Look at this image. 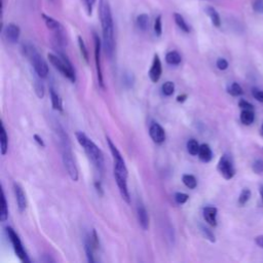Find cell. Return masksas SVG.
Segmentation results:
<instances>
[{
  "mask_svg": "<svg viewBox=\"0 0 263 263\" xmlns=\"http://www.w3.org/2000/svg\"><path fill=\"white\" fill-rule=\"evenodd\" d=\"M99 17L102 26L103 45L106 54L111 58L114 52V25L109 0H99Z\"/></svg>",
  "mask_w": 263,
  "mask_h": 263,
  "instance_id": "cell-1",
  "label": "cell"
},
{
  "mask_svg": "<svg viewBox=\"0 0 263 263\" xmlns=\"http://www.w3.org/2000/svg\"><path fill=\"white\" fill-rule=\"evenodd\" d=\"M76 139L80 146L83 148L87 157L93 163V165L99 170V172H103L104 168V156L100 148L82 132H77L75 134Z\"/></svg>",
  "mask_w": 263,
  "mask_h": 263,
  "instance_id": "cell-2",
  "label": "cell"
},
{
  "mask_svg": "<svg viewBox=\"0 0 263 263\" xmlns=\"http://www.w3.org/2000/svg\"><path fill=\"white\" fill-rule=\"evenodd\" d=\"M23 51L27 59L30 61L31 65L33 66L36 74L41 78L46 77L48 74V66L46 62L42 59V57L39 54L37 49L32 44L26 43L23 45Z\"/></svg>",
  "mask_w": 263,
  "mask_h": 263,
  "instance_id": "cell-3",
  "label": "cell"
},
{
  "mask_svg": "<svg viewBox=\"0 0 263 263\" xmlns=\"http://www.w3.org/2000/svg\"><path fill=\"white\" fill-rule=\"evenodd\" d=\"M47 58L50 62V64L66 78H68L71 82H75L76 81V75H75V71L72 67L71 62L69 61V59L67 58V55H65V53H63L62 51L59 52V55H55L53 53H48Z\"/></svg>",
  "mask_w": 263,
  "mask_h": 263,
  "instance_id": "cell-4",
  "label": "cell"
},
{
  "mask_svg": "<svg viewBox=\"0 0 263 263\" xmlns=\"http://www.w3.org/2000/svg\"><path fill=\"white\" fill-rule=\"evenodd\" d=\"M60 138H61V146H62V158H63L65 168H66L67 173L69 174L71 180L76 182L78 180V170H77V166L75 164V161H74L71 149H70V144H69L68 138L64 133H61Z\"/></svg>",
  "mask_w": 263,
  "mask_h": 263,
  "instance_id": "cell-5",
  "label": "cell"
},
{
  "mask_svg": "<svg viewBox=\"0 0 263 263\" xmlns=\"http://www.w3.org/2000/svg\"><path fill=\"white\" fill-rule=\"evenodd\" d=\"M6 233L8 235V238L13 247L14 253L15 255L18 257V259L22 262H30V259L28 258V255L22 245V241L18 237V235L16 234V232L11 228V227H6Z\"/></svg>",
  "mask_w": 263,
  "mask_h": 263,
  "instance_id": "cell-6",
  "label": "cell"
},
{
  "mask_svg": "<svg viewBox=\"0 0 263 263\" xmlns=\"http://www.w3.org/2000/svg\"><path fill=\"white\" fill-rule=\"evenodd\" d=\"M217 170L225 180H230L233 178V176L235 174V168L233 166L232 158L229 154L224 153L220 157L218 165H217Z\"/></svg>",
  "mask_w": 263,
  "mask_h": 263,
  "instance_id": "cell-7",
  "label": "cell"
},
{
  "mask_svg": "<svg viewBox=\"0 0 263 263\" xmlns=\"http://www.w3.org/2000/svg\"><path fill=\"white\" fill-rule=\"evenodd\" d=\"M93 41H95V62H96V69H97V77L99 85L105 89V84L103 80V72L101 67V40L99 36L93 33Z\"/></svg>",
  "mask_w": 263,
  "mask_h": 263,
  "instance_id": "cell-8",
  "label": "cell"
},
{
  "mask_svg": "<svg viewBox=\"0 0 263 263\" xmlns=\"http://www.w3.org/2000/svg\"><path fill=\"white\" fill-rule=\"evenodd\" d=\"M149 135L152 139V141L156 144H161L164 142L165 140V133H164V129L163 127L157 123V122H153L151 125H150V128H149Z\"/></svg>",
  "mask_w": 263,
  "mask_h": 263,
  "instance_id": "cell-9",
  "label": "cell"
},
{
  "mask_svg": "<svg viewBox=\"0 0 263 263\" xmlns=\"http://www.w3.org/2000/svg\"><path fill=\"white\" fill-rule=\"evenodd\" d=\"M20 35H21V29L15 24L10 23L4 28V37L9 43H12V44L16 43L18 41Z\"/></svg>",
  "mask_w": 263,
  "mask_h": 263,
  "instance_id": "cell-10",
  "label": "cell"
},
{
  "mask_svg": "<svg viewBox=\"0 0 263 263\" xmlns=\"http://www.w3.org/2000/svg\"><path fill=\"white\" fill-rule=\"evenodd\" d=\"M161 72H162V67H161V62L160 59L158 57V54H154L153 61H152V65L151 68L149 70V78L151 79L152 82H157L161 76Z\"/></svg>",
  "mask_w": 263,
  "mask_h": 263,
  "instance_id": "cell-11",
  "label": "cell"
},
{
  "mask_svg": "<svg viewBox=\"0 0 263 263\" xmlns=\"http://www.w3.org/2000/svg\"><path fill=\"white\" fill-rule=\"evenodd\" d=\"M114 178H115L116 184L119 188V192H120L121 197L123 198V200L125 202L129 203L130 202V197H129V193H128V189H127V182H126L127 178L119 176V175H114Z\"/></svg>",
  "mask_w": 263,
  "mask_h": 263,
  "instance_id": "cell-12",
  "label": "cell"
},
{
  "mask_svg": "<svg viewBox=\"0 0 263 263\" xmlns=\"http://www.w3.org/2000/svg\"><path fill=\"white\" fill-rule=\"evenodd\" d=\"M13 191H14L17 208H18L20 212L22 213L27 208V198H26L25 192H24L23 188L17 183H13Z\"/></svg>",
  "mask_w": 263,
  "mask_h": 263,
  "instance_id": "cell-13",
  "label": "cell"
},
{
  "mask_svg": "<svg viewBox=\"0 0 263 263\" xmlns=\"http://www.w3.org/2000/svg\"><path fill=\"white\" fill-rule=\"evenodd\" d=\"M137 216H138V220L141 227L144 230H147L149 228V216L146 208L141 202L138 203L137 205Z\"/></svg>",
  "mask_w": 263,
  "mask_h": 263,
  "instance_id": "cell-14",
  "label": "cell"
},
{
  "mask_svg": "<svg viewBox=\"0 0 263 263\" xmlns=\"http://www.w3.org/2000/svg\"><path fill=\"white\" fill-rule=\"evenodd\" d=\"M217 213H218V210L215 206H205L202 210V214L205 222L213 227L217 226Z\"/></svg>",
  "mask_w": 263,
  "mask_h": 263,
  "instance_id": "cell-15",
  "label": "cell"
},
{
  "mask_svg": "<svg viewBox=\"0 0 263 263\" xmlns=\"http://www.w3.org/2000/svg\"><path fill=\"white\" fill-rule=\"evenodd\" d=\"M41 16H42V18H43V21H44L46 27H47L49 30L53 31L54 33L64 32L63 26H62L57 20H54L53 17H51V16H49V15H46L45 13H42Z\"/></svg>",
  "mask_w": 263,
  "mask_h": 263,
  "instance_id": "cell-16",
  "label": "cell"
},
{
  "mask_svg": "<svg viewBox=\"0 0 263 263\" xmlns=\"http://www.w3.org/2000/svg\"><path fill=\"white\" fill-rule=\"evenodd\" d=\"M198 157L203 162H210L213 158V152L208 144H201L198 151Z\"/></svg>",
  "mask_w": 263,
  "mask_h": 263,
  "instance_id": "cell-17",
  "label": "cell"
},
{
  "mask_svg": "<svg viewBox=\"0 0 263 263\" xmlns=\"http://www.w3.org/2000/svg\"><path fill=\"white\" fill-rule=\"evenodd\" d=\"M240 122L245 125H250L255 120V112L251 109H242L239 115Z\"/></svg>",
  "mask_w": 263,
  "mask_h": 263,
  "instance_id": "cell-18",
  "label": "cell"
},
{
  "mask_svg": "<svg viewBox=\"0 0 263 263\" xmlns=\"http://www.w3.org/2000/svg\"><path fill=\"white\" fill-rule=\"evenodd\" d=\"M204 10H205V13L208 14V16L210 17L212 24L215 27L219 28L221 26V18H220V15H219L218 11L214 7H212V6H206Z\"/></svg>",
  "mask_w": 263,
  "mask_h": 263,
  "instance_id": "cell-19",
  "label": "cell"
},
{
  "mask_svg": "<svg viewBox=\"0 0 263 263\" xmlns=\"http://www.w3.org/2000/svg\"><path fill=\"white\" fill-rule=\"evenodd\" d=\"M0 148H1V154L5 155L8 150V138L5 130V127L3 123H1V132H0Z\"/></svg>",
  "mask_w": 263,
  "mask_h": 263,
  "instance_id": "cell-20",
  "label": "cell"
},
{
  "mask_svg": "<svg viewBox=\"0 0 263 263\" xmlns=\"http://www.w3.org/2000/svg\"><path fill=\"white\" fill-rule=\"evenodd\" d=\"M174 20H175V23L176 25L185 33H189L190 32V27L189 25L187 24V22L185 21V18L183 17V15H181L180 13L178 12H175L174 13Z\"/></svg>",
  "mask_w": 263,
  "mask_h": 263,
  "instance_id": "cell-21",
  "label": "cell"
},
{
  "mask_svg": "<svg viewBox=\"0 0 263 263\" xmlns=\"http://www.w3.org/2000/svg\"><path fill=\"white\" fill-rule=\"evenodd\" d=\"M84 250H85V254H86V258L87 261L90 263L95 262V258H93V250L95 247L92 245V241L90 239V237H86L85 241H84Z\"/></svg>",
  "mask_w": 263,
  "mask_h": 263,
  "instance_id": "cell-22",
  "label": "cell"
},
{
  "mask_svg": "<svg viewBox=\"0 0 263 263\" xmlns=\"http://www.w3.org/2000/svg\"><path fill=\"white\" fill-rule=\"evenodd\" d=\"M49 93H50V100H51V106L54 110L58 111H63V106H62V100L60 99L59 95L54 91L52 87L49 88Z\"/></svg>",
  "mask_w": 263,
  "mask_h": 263,
  "instance_id": "cell-23",
  "label": "cell"
},
{
  "mask_svg": "<svg viewBox=\"0 0 263 263\" xmlns=\"http://www.w3.org/2000/svg\"><path fill=\"white\" fill-rule=\"evenodd\" d=\"M181 60L182 58L178 51L172 50L165 54V61L170 65H179L181 63Z\"/></svg>",
  "mask_w": 263,
  "mask_h": 263,
  "instance_id": "cell-24",
  "label": "cell"
},
{
  "mask_svg": "<svg viewBox=\"0 0 263 263\" xmlns=\"http://www.w3.org/2000/svg\"><path fill=\"white\" fill-rule=\"evenodd\" d=\"M137 26L139 27V29H141L142 31H146L149 27V16L146 13H142L139 14L137 16Z\"/></svg>",
  "mask_w": 263,
  "mask_h": 263,
  "instance_id": "cell-25",
  "label": "cell"
},
{
  "mask_svg": "<svg viewBox=\"0 0 263 263\" xmlns=\"http://www.w3.org/2000/svg\"><path fill=\"white\" fill-rule=\"evenodd\" d=\"M8 218V209H7V202L5 198L4 191L2 190V195H1V212H0V221L4 222Z\"/></svg>",
  "mask_w": 263,
  "mask_h": 263,
  "instance_id": "cell-26",
  "label": "cell"
},
{
  "mask_svg": "<svg viewBox=\"0 0 263 263\" xmlns=\"http://www.w3.org/2000/svg\"><path fill=\"white\" fill-rule=\"evenodd\" d=\"M227 91L232 97H239V96H241L243 93V90H242L241 86L237 82H232L227 87Z\"/></svg>",
  "mask_w": 263,
  "mask_h": 263,
  "instance_id": "cell-27",
  "label": "cell"
},
{
  "mask_svg": "<svg viewBox=\"0 0 263 263\" xmlns=\"http://www.w3.org/2000/svg\"><path fill=\"white\" fill-rule=\"evenodd\" d=\"M182 181H183L184 185L189 189H194L197 186V181H196L195 177L192 175H188V174L183 175Z\"/></svg>",
  "mask_w": 263,
  "mask_h": 263,
  "instance_id": "cell-28",
  "label": "cell"
},
{
  "mask_svg": "<svg viewBox=\"0 0 263 263\" xmlns=\"http://www.w3.org/2000/svg\"><path fill=\"white\" fill-rule=\"evenodd\" d=\"M199 147L200 145L198 144V142L194 139H191L187 142V151L189 152V154L191 155H197L198 151H199Z\"/></svg>",
  "mask_w": 263,
  "mask_h": 263,
  "instance_id": "cell-29",
  "label": "cell"
},
{
  "mask_svg": "<svg viewBox=\"0 0 263 263\" xmlns=\"http://www.w3.org/2000/svg\"><path fill=\"white\" fill-rule=\"evenodd\" d=\"M251 197V190L248 189V188H243L240 193H239V196H238V204L239 205H245L249 199Z\"/></svg>",
  "mask_w": 263,
  "mask_h": 263,
  "instance_id": "cell-30",
  "label": "cell"
},
{
  "mask_svg": "<svg viewBox=\"0 0 263 263\" xmlns=\"http://www.w3.org/2000/svg\"><path fill=\"white\" fill-rule=\"evenodd\" d=\"M161 90H162V93L164 96H167V97L172 96L174 93V91H175V84H174V82H172V81L164 82L162 84V86H161Z\"/></svg>",
  "mask_w": 263,
  "mask_h": 263,
  "instance_id": "cell-31",
  "label": "cell"
},
{
  "mask_svg": "<svg viewBox=\"0 0 263 263\" xmlns=\"http://www.w3.org/2000/svg\"><path fill=\"white\" fill-rule=\"evenodd\" d=\"M77 40H78V45H79V48H80V52H81V54H82V58L85 60L86 63H88V51H87V49H86V46H85V44H84V41H83L82 37H81V36H78Z\"/></svg>",
  "mask_w": 263,
  "mask_h": 263,
  "instance_id": "cell-32",
  "label": "cell"
},
{
  "mask_svg": "<svg viewBox=\"0 0 263 263\" xmlns=\"http://www.w3.org/2000/svg\"><path fill=\"white\" fill-rule=\"evenodd\" d=\"M200 231H201L202 235H203L208 240H210L211 242H215V241H216L215 234H214L208 227L200 225Z\"/></svg>",
  "mask_w": 263,
  "mask_h": 263,
  "instance_id": "cell-33",
  "label": "cell"
},
{
  "mask_svg": "<svg viewBox=\"0 0 263 263\" xmlns=\"http://www.w3.org/2000/svg\"><path fill=\"white\" fill-rule=\"evenodd\" d=\"M34 87H35V91L36 95L39 99H42L44 97V86L42 84V82H40V80L36 79L34 82Z\"/></svg>",
  "mask_w": 263,
  "mask_h": 263,
  "instance_id": "cell-34",
  "label": "cell"
},
{
  "mask_svg": "<svg viewBox=\"0 0 263 263\" xmlns=\"http://www.w3.org/2000/svg\"><path fill=\"white\" fill-rule=\"evenodd\" d=\"M252 170L255 174H262L263 173V160L262 159H256L252 163Z\"/></svg>",
  "mask_w": 263,
  "mask_h": 263,
  "instance_id": "cell-35",
  "label": "cell"
},
{
  "mask_svg": "<svg viewBox=\"0 0 263 263\" xmlns=\"http://www.w3.org/2000/svg\"><path fill=\"white\" fill-rule=\"evenodd\" d=\"M154 33L156 36H160L162 33V22H161V15H157L154 21Z\"/></svg>",
  "mask_w": 263,
  "mask_h": 263,
  "instance_id": "cell-36",
  "label": "cell"
},
{
  "mask_svg": "<svg viewBox=\"0 0 263 263\" xmlns=\"http://www.w3.org/2000/svg\"><path fill=\"white\" fill-rule=\"evenodd\" d=\"M251 91H252V96L254 99H256L260 103H263V90L262 89L254 86V87H252Z\"/></svg>",
  "mask_w": 263,
  "mask_h": 263,
  "instance_id": "cell-37",
  "label": "cell"
},
{
  "mask_svg": "<svg viewBox=\"0 0 263 263\" xmlns=\"http://www.w3.org/2000/svg\"><path fill=\"white\" fill-rule=\"evenodd\" d=\"M188 198H189V196L186 193H183V192H176L175 193V200H176L177 203H180V204L185 203L188 200Z\"/></svg>",
  "mask_w": 263,
  "mask_h": 263,
  "instance_id": "cell-38",
  "label": "cell"
},
{
  "mask_svg": "<svg viewBox=\"0 0 263 263\" xmlns=\"http://www.w3.org/2000/svg\"><path fill=\"white\" fill-rule=\"evenodd\" d=\"M216 66H217V68L219 70L224 71V70H226L228 68V62L225 59H223V58H219L217 60V62H216Z\"/></svg>",
  "mask_w": 263,
  "mask_h": 263,
  "instance_id": "cell-39",
  "label": "cell"
},
{
  "mask_svg": "<svg viewBox=\"0 0 263 263\" xmlns=\"http://www.w3.org/2000/svg\"><path fill=\"white\" fill-rule=\"evenodd\" d=\"M238 107L242 110V109H251V110H254V105L251 104L250 102L243 100V99H240L238 101Z\"/></svg>",
  "mask_w": 263,
  "mask_h": 263,
  "instance_id": "cell-40",
  "label": "cell"
},
{
  "mask_svg": "<svg viewBox=\"0 0 263 263\" xmlns=\"http://www.w3.org/2000/svg\"><path fill=\"white\" fill-rule=\"evenodd\" d=\"M84 2V6H85V9H86V12L88 15L91 14V11H92V7H93V4L96 2V0H83Z\"/></svg>",
  "mask_w": 263,
  "mask_h": 263,
  "instance_id": "cell-41",
  "label": "cell"
},
{
  "mask_svg": "<svg viewBox=\"0 0 263 263\" xmlns=\"http://www.w3.org/2000/svg\"><path fill=\"white\" fill-rule=\"evenodd\" d=\"M93 185H95L96 191H97V193L99 194V196H103V195H104V190H103V187H102L101 182H100V181H96Z\"/></svg>",
  "mask_w": 263,
  "mask_h": 263,
  "instance_id": "cell-42",
  "label": "cell"
},
{
  "mask_svg": "<svg viewBox=\"0 0 263 263\" xmlns=\"http://www.w3.org/2000/svg\"><path fill=\"white\" fill-rule=\"evenodd\" d=\"M254 241H255V243H256L259 248L263 249V235H258V236H256V237L254 238Z\"/></svg>",
  "mask_w": 263,
  "mask_h": 263,
  "instance_id": "cell-43",
  "label": "cell"
},
{
  "mask_svg": "<svg viewBox=\"0 0 263 263\" xmlns=\"http://www.w3.org/2000/svg\"><path fill=\"white\" fill-rule=\"evenodd\" d=\"M34 140L38 143V145L39 146H41V147H45V144H44V142H43V140H42V138L41 137H39L38 135H34Z\"/></svg>",
  "mask_w": 263,
  "mask_h": 263,
  "instance_id": "cell-44",
  "label": "cell"
},
{
  "mask_svg": "<svg viewBox=\"0 0 263 263\" xmlns=\"http://www.w3.org/2000/svg\"><path fill=\"white\" fill-rule=\"evenodd\" d=\"M186 99H187V95H180V96H178L177 97V102H179V103H183V102H185L186 101Z\"/></svg>",
  "mask_w": 263,
  "mask_h": 263,
  "instance_id": "cell-45",
  "label": "cell"
},
{
  "mask_svg": "<svg viewBox=\"0 0 263 263\" xmlns=\"http://www.w3.org/2000/svg\"><path fill=\"white\" fill-rule=\"evenodd\" d=\"M259 193H260V196L262 199V204H263V184L259 185Z\"/></svg>",
  "mask_w": 263,
  "mask_h": 263,
  "instance_id": "cell-46",
  "label": "cell"
},
{
  "mask_svg": "<svg viewBox=\"0 0 263 263\" xmlns=\"http://www.w3.org/2000/svg\"><path fill=\"white\" fill-rule=\"evenodd\" d=\"M260 135H261V137H263V123L260 126Z\"/></svg>",
  "mask_w": 263,
  "mask_h": 263,
  "instance_id": "cell-47",
  "label": "cell"
}]
</instances>
